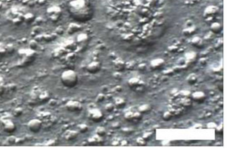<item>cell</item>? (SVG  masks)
<instances>
[{
  "mask_svg": "<svg viewBox=\"0 0 230 153\" xmlns=\"http://www.w3.org/2000/svg\"><path fill=\"white\" fill-rule=\"evenodd\" d=\"M72 17L78 21H88L92 16L91 9L85 0H75L69 3Z\"/></svg>",
  "mask_w": 230,
  "mask_h": 153,
  "instance_id": "6da1fadb",
  "label": "cell"
},
{
  "mask_svg": "<svg viewBox=\"0 0 230 153\" xmlns=\"http://www.w3.org/2000/svg\"><path fill=\"white\" fill-rule=\"evenodd\" d=\"M61 81L64 86L67 88H74L79 81L78 74L73 69H66L61 75Z\"/></svg>",
  "mask_w": 230,
  "mask_h": 153,
  "instance_id": "7a4b0ae2",
  "label": "cell"
},
{
  "mask_svg": "<svg viewBox=\"0 0 230 153\" xmlns=\"http://www.w3.org/2000/svg\"><path fill=\"white\" fill-rule=\"evenodd\" d=\"M127 84H128V86L132 90H134L135 92L138 93V94L142 93L146 89V84L141 80L138 78L130 79L128 82H127Z\"/></svg>",
  "mask_w": 230,
  "mask_h": 153,
  "instance_id": "3957f363",
  "label": "cell"
},
{
  "mask_svg": "<svg viewBox=\"0 0 230 153\" xmlns=\"http://www.w3.org/2000/svg\"><path fill=\"white\" fill-rule=\"evenodd\" d=\"M87 116H88L89 120H90L93 122H95V123L102 122L104 117H105L104 113L97 108H93L91 110H90L88 111Z\"/></svg>",
  "mask_w": 230,
  "mask_h": 153,
  "instance_id": "277c9868",
  "label": "cell"
},
{
  "mask_svg": "<svg viewBox=\"0 0 230 153\" xmlns=\"http://www.w3.org/2000/svg\"><path fill=\"white\" fill-rule=\"evenodd\" d=\"M219 12V9L217 6H208L204 10L203 13V17H204L206 22H210L213 20L215 17L218 15Z\"/></svg>",
  "mask_w": 230,
  "mask_h": 153,
  "instance_id": "5b68a950",
  "label": "cell"
},
{
  "mask_svg": "<svg viewBox=\"0 0 230 153\" xmlns=\"http://www.w3.org/2000/svg\"><path fill=\"white\" fill-rule=\"evenodd\" d=\"M27 127L32 133H38L43 127V122L41 121L40 119H32L28 122Z\"/></svg>",
  "mask_w": 230,
  "mask_h": 153,
  "instance_id": "8992f818",
  "label": "cell"
},
{
  "mask_svg": "<svg viewBox=\"0 0 230 153\" xmlns=\"http://www.w3.org/2000/svg\"><path fill=\"white\" fill-rule=\"evenodd\" d=\"M47 14H48V16L51 19V21L56 22L61 18L62 11H61V9L59 7H57V6H52V7L48 9Z\"/></svg>",
  "mask_w": 230,
  "mask_h": 153,
  "instance_id": "52a82bcc",
  "label": "cell"
},
{
  "mask_svg": "<svg viewBox=\"0 0 230 153\" xmlns=\"http://www.w3.org/2000/svg\"><path fill=\"white\" fill-rule=\"evenodd\" d=\"M66 109L71 112H78L82 110V104L77 101H69L66 103Z\"/></svg>",
  "mask_w": 230,
  "mask_h": 153,
  "instance_id": "ba28073f",
  "label": "cell"
},
{
  "mask_svg": "<svg viewBox=\"0 0 230 153\" xmlns=\"http://www.w3.org/2000/svg\"><path fill=\"white\" fill-rule=\"evenodd\" d=\"M124 118L126 119L128 122H140L142 118V114L138 112H131L128 111L125 114Z\"/></svg>",
  "mask_w": 230,
  "mask_h": 153,
  "instance_id": "9c48e42d",
  "label": "cell"
},
{
  "mask_svg": "<svg viewBox=\"0 0 230 153\" xmlns=\"http://www.w3.org/2000/svg\"><path fill=\"white\" fill-rule=\"evenodd\" d=\"M101 69V64L98 61H93L87 66V71L90 74H95L99 72Z\"/></svg>",
  "mask_w": 230,
  "mask_h": 153,
  "instance_id": "30bf717a",
  "label": "cell"
},
{
  "mask_svg": "<svg viewBox=\"0 0 230 153\" xmlns=\"http://www.w3.org/2000/svg\"><path fill=\"white\" fill-rule=\"evenodd\" d=\"M192 98L197 103H203L207 98V95L203 91H196V92L191 94Z\"/></svg>",
  "mask_w": 230,
  "mask_h": 153,
  "instance_id": "8fae6325",
  "label": "cell"
},
{
  "mask_svg": "<svg viewBox=\"0 0 230 153\" xmlns=\"http://www.w3.org/2000/svg\"><path fill=\"white\" fill-rule=\"evenodd\" d=\"M88 144L89 146H100V145L103 144V140L101 136H97L95 134V136H90L88 139Z\"/></svg>",
  "mask_w": 230,
  "mask_h": 153,
  "instance_id": "7c38bea8",
  "label": "cell"
},
{
  "mask_svg": "<svg viewBox=\"0 0 230 153\" xmlns=\"http://www.w3.org/2000/svg\"><path fill=\"white\" fill-rule=\"evenodd\" d=\"M165 65V61L162 59H156L151 62V69H160Z\"/></svg>",
  "mask_w": 230,
  "mask_h": 153,
  "instance_id": "4fadbf2b",
  "label": "cell"
},
{
  "mask_svg": "<svg viewBox=\"0 0 230 153\" xmlns=\"http://www.w3.org/2000/svg\"><path fill=\"white\" fill-rule=\"evenodd\" d=\"M113 64H114V67H115V70L120 71V72L126 69V63H125L121 59H115L114 61H113Z\"/></svg>",
  "mask_w": 230,
  "mask_h": 153,
  "instance_id": "5bb4252c",
  "label": "cell"
},
{
  "mask_svg": "<svg viewBox=\"0 0 230 153\" xmlns=\"http://www.w3.org/2000/svg\"><path fill=\"white\" fill-rule=\"evenodd\" d=\"M191 43L193 46L196 47V48H202L204 45V42L203 40V39L198 37V36L193 38V39L191 40Z\"/></svg>",
  "mask_w": 230,
  "mask_h": 153,
  "instance_id": "9a60e30c",
  "label": "cell"
},
{
  "mask_svg": "<svg viewBox=\"0 0 230 153\" xmlns=\"http://www.w3.org/2000/svg\"><path fill=\"white\" fill-rule=\"evenodd\" d=\"M210 30L214 35L219 34L222 31L221 23H218V22H213L212 24H211V26H210Z\"/></svg>",
  "mask_w": 230,
  "mask_h": 153,
  "instance_id": "2e32d148",
  "label": "cell"
},
{
  "mask_svg": "<svg viewBox=\"0 0 230 153\" xmlns=\"http://www.w3.org/2000/svg\"><path fill=\"white\" fill-rule=\"evenodd\" d=\"M78 136V131L76 130H69L65 133V138L66 139L68 142H71V141H74L75 139L77 138Z\"/></svg>",
  "mask_w": 230,
  "mask_h": 153,
  "instance_id": "e0dca14e",
  "label": "cell"
},
{
  "mask_svg": "<svg viewBox=\"0 0 230 153\" xmlns=\"http://www.w3.org/2000/svg\"><path fill=\"white\" fill-rule=\"evenodd\" d=\"M196 31H197V27L195 25H191V26L186 27L185 29L182 30V34L186 36H190V35H193V34H195Z\"/></svg>",
  "mask_w": 230,
  "mask_h": 153,
  "instance_id": "ac0fdd59",
  "label": "cell"
},
{
  "mask_svg": "<svg viewBox=\"0 0 230 153\" xmlns=\"http://www.w3.org/2000/svg\"><path fill=\"white\" fill-rule=\"evenodd\" d=\"M126 105H127V101H125L123 98L118 97V98L115 99L114 105H115V107L118 108V109H122V108L126 106Z\"/></svg>",
  "mask_w": 230,
  "mask_h": 153,
  "instance_id": "d6986e66",
  "label": "cell"
},
{
  "mask_svg": "<svg viewBox=\"0 0 230 153\" xmlns=\"http://www.w3.org/2000/svg\"><path fill=\"white\" fill-rule=\"evenodd\" d=\"M151 110H152V108H151V106H150L149 105L147 104L141 105H140L139 108H138V111L140 113H141V114H147V113L150 112Z\"/></svg>",
  "mask_w": 230,
  "mask_h": 153,
  "instance_id": "ffe728a7",
  "label": "cell"
},
{
  "mask_svg": "<svg viewBox=\"0 0 230 153\" xmlns=\"http://www.w3.org/2000/svg\"><path fill=\"white\" fill-rule=\"evenodd\" d=\"M50 99V95L48 92H42L40 95V101L42 102V103H44V102H47V101H49V100Z\"/></svg>",
  "mask_w": 230,
  "mask_h": 153,
  "instance_id": "44dd1931",
  "label": "cell"
},
{
  "mask_svg": "<svg viewBox=\"0 0 230 153\" xmlns=\"http://www.w3.org/2000/svg\"><path fill=\"white\" fill-rule=\"evenodd\" d=\"M187 81L189 85H194L198 81V77H197V75L195 74H191L187 78Z\"/></svg>",
  "mask_w": 230,
  "mask_h": 153,
  "instance_id": "7402d4cb",
  "label": "cell"
},
{
  "mask_svg": "<svg viewBox=\"0 0 230 153\" xmlns=\"http://www.w3.org/2000/svg\"><path fill=\"white\" fill-rule=\"evenodd\" d=\"M95 134L97 135V136H101V137H103L104 136H106V134H107V130H106V128L103 126H99L95 130Z\"/></svg>",
  "mask_w": 230,
  "mask_h": 153,
  "instance_id": "603a6c76",
  "label": "cell"
},
{
  "mask_svg": "<svg viewBox=\"0 0 230 153\" xmlns=\"http://www.w3.org/2000/svg\"><path fill=\"white\" fill-rule=\"evenodd\" d=\"M9 128H11L12 130H15V125L11 122H7V124L4 125V126H3V129L5 131L7 132H10V130H9Z\"/></svg>",
  "mask_w": 230,
  "mask_h": 153,
  "instance_id": "cb8c5ba5",
  "label": "cell"
},
{
  "mask_svg": "<svg viewBox=\"0 0 230 153\" xmlns=\"http://www.w3.org/2000/svg\"><path fill=\"white\" fill-rule=\"evenodd\" d=\"M88 130H89V127H88V126H87V125L81 124V125H79V126H78V130H79V132L82 133V134L87 132V131H88Z\"/></svg>",
  "mask_w": 230,
  "mask_h": 153,
  "instance_id": "d4e9b609",
  "label": "cell"
},
{
  "mask_svg": "<svg viewBox=\"0 0 230 153\" xmlns=\"http://www.w3.org/2000/svg\"><path fill=\"white\" fill-rule=\"evenodd\" d=\"M197 59V55H196V53H188L187 55V60L186 62H193V61H195V60Z\"/></svg>",
  "mask_w": 230,
  "mask_h": 153,
  "instance_id": "484cf974",
  "label": "cell"
},
{
  "mask_svg": "<svg viewBox=\"0 0 230 153\" xmlns=\"http://www.w3.org/2000/svg\"><path fill=\"white\" fill-rule=\"evenodd\" d=\"M173 118V113L171 111H166L164 112L163 116H162V119H163L165 122H168L171 119Z\"/></svg>",
  "mask_w": 230,
  "mask_h": 153,
  "instance_id": "4316f807",
  "label": "cell"
},
{
  "mask_svg": "<svg viewBox=\"0 0 230 153\" xmlns=\"http://www.w3.org/2000/svg\"><path fill=\"white\" fill-rule=\"evenodd\" d=\"M121 132L123 133L124 135H131L134 132V130L133 129H131V128H127V127H124L121 129Z\"/></svg>",
  "mask_w": 230,
  "mask_h": 153,
  "instance_id": "83f0119b",
  "label": "cell"
},
{
  "mask_svg": "<svg viewBox=\"0 0 230 153\" xmlns=\"http://www.w3.org/2000/svg\"><path fill=\"white\" fill-rule=\"evenodd\" d=\"M136 144H137V146H139V147H145V146L147 145V142H146L142 137H139V138H137V140H136Z\"/></svg>",
  "mask_w": 230,
  "mask_h": 153,
  "instance_id": "f1b7e54d",
  "label": "cell"
},
{
  "mask_svg": "<svg viewBox=\"0 0 230 153\" xmlns=\"http://www.w3.org/2000/svg\"><path fill=\"white\" fill-rule=\"evenodd\" d=\"M152 137H153V133L152 132H146V133H144V135L142 136V138L146 141V142H149L150 140L152 139Z\"/></svg>",
  "mask_w": 230,
  "mask_h": 153,
  "instance_id": "f546056e",
  "label": "cell"
},
{
  "mask_svg": "<svg viewBox=\"0 0 230 153\" xmlns=\"http://www.w3.org/2000/svg\"><path fill=\"white\" fill-rule=\"evenodd\" d=\"M105 99H106V95L104 94V93H101V94H99L97 95V97H96V102L98 103H100V102H103L105 101Z\"/></svg>",
  "mask_w": 230,
  "mask_h": 153,
  "instance_id": "4dcf8cb0",
  "label": "cell"
},
{
  "mask_svg": "<svg viewBox=\"0 0 230 153\" xmlns=\"http://www.w3.org/2000/svg\"><path fill=\"white\" fill-rule=\"evenodd\" d=\"M115 109V105L112 103H108L107 105H106V110L108 111V112H111L113 111Z\"/></svg>",
  "mask_w": 230,
  "mask_h": 153,
  "instance_id": "1f68e13d",
  "label": "cell"
},
{
  "mask_svg": "<svg viewBox=\"0 0 230 153\" xmlns=\"http://www.w3.org/2000/svg\"><path fill=\"white\" fill-rule=\"evenodd\" d=\"M216 133L219 134V135H223L224 133V127H223V124L219 125V126L216 127Z\"/></svg>",
  "mask_w": 230,
  "mask_h": 153,
  "instance_id": "d6a6232c",
  "label": "cell"
},
{
  "mask_svg": "<svg viewBox=\"0 0 230 153\" xmlns=\"http://www.w3.org/2000/svg\"><path fill=\"white\" fill-rule=\"evenodd\" d=\"M168 51L170 53H176L178 51V47L176 45H172V46L168 47Z\"/></svg>",
  "mask_w": 230,
  "mask_h": 153,
  "instance_id": "836d02e7",
  "label": "cell"
},
{
  "mask_svg": "<svg viewBox=\"0 0 230 153\" xmlns=\"http://www.w3.org/2000/svg\"><path fill=\"white\" fill-rule=\"evenodd\" d=\"M113 76H114V78H115V80H121V77H122V75H121V72H120V71H117V72L114 73Z\"/></svg>",
  "mask_w": 230,
  "mask_h": 153,
  "instance_id": "e575fe53",
  "label": "cell"
},
{
  "mask_svg": "<svg viewBox=\"0 0 230 153\" xmlns=\"http://www.w3.org/2000/svg\"><path fill=\"white\" fill-rule=\"evenodd\" d=\"M138 69H139V70H141V71H144V70L147 69V64H141L140 65H138Z\"/></svg>",
  "mask_w": 230,
  "mask_h": 153,
  "instance_id": "d590c367",
  "label": "cell"
},
{
  "mask_svg": "<svg viewBox=\"0 0 230 153\" xmlns=\"http://www.w3.org/2000/svg\"><path fill=\"white\" fill-rule=\"evenodd\" d=\"M173 74H174L173 69H167V70H166V71L164 72V75H173Z\"/></svg>",
  "mask_w": 230,
  "mask_h": 153,
  "instance_id": "8d00e7d4",
  "label": "cell"
},
{
  "mask_svg": "<svg viewBox=\"0 0 230 153\" xmlns=\"http://www.w3.org/2000/svg\"><path fill=\"white\" fill-rule=\"evenodd\" d=\"M187 64V62H186V60H185V59H180L178 60V64L180 65V66H183L184 64Z\"/></svg>",
  "mask_w": 230,
  "mask_h": 153,
  "instance_id": "74e56055",
  "label": "cell"
},
{
  "mask_svg": "<svg viewBox=\"0 0 230 153\" xmlns=\"http://www.w3.org/2000/svg\"><path fill=\"white\" fill-rule=\"evenodd\" d=\"M182 70V66H180V65H178V66H176L173 68V71H174V73H178L180 72Z\"/></svg>",
  "mask_w": 230,
  "mask_h": 153,
  "instance_id": "f35d334b",
  "label": "cell"
},
{
  "mask_svg": "<svg viewBox=\"0 0 230 153\" xmlns=\"http://www.w3.org/2000/svg\"><path fill=\"white\" fill-rule=\"evenodd\" d=\"M121 127V124L119 122H116V123H114L112 125V128H115V129H117V128H120Z\"/></svg>",
  "mask_w": 230,
  "mask_h": 153,
  "instance_id": "ab89813d",
  "label": "cell"
},
{
  "mask_svg": "<svg viewBox=\"0 0 230 153\" xmlns=\"http://www.w3.org/2000/svg\"><path fill=\"white\" fill-rule=\"evenodd\" d=\"M115 91H117V92H121V90H122V88H121V86H119V85H118V86H116L115 88Z\"/></svg>",
  "mask_w": 230,
  "mask_h": 153,
  "instance_id": "60d3db41",
  "label": "cell"
},
{
  "mask_svg": "<svg viewBox=\"0 0 230 153\" xmlns=\"http://www.w3.org/2000/svg\"><path fill=\"white\" fill-rule=\"evenodd\" d=\"M205 63H206L205 59H202V60H200V64H204Z\"/></svg>",
  "mask_w": 230,
  "mask_h": 153,
  "instance_id": "b9f144b4",
  "label": "cell"
}]
</instances>
